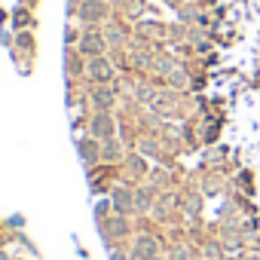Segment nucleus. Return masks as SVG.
I'll return each mask as SVG.
<instances>
[{
    "label": "nucleus",
    "mask_w": 260,
    "mask_h": 260,
    "mask_svg": "<svg viewBox=\"0 0 260 260\" xmlns=\"http://www.w3.org/2000/svg\"><path fill=\"white\" fill-rule=\"evenodd\" d=\"M74 16L86 28H98L101 22L110 19V4H107V0H80V4L74 7Z\"/></svg>",
    "instance_id": "nucleus-1"
},
{
    "label": "nucleus",
    "mask_w": 260,
    "mask_h": 260,
    "mask_svg": "<svg viewBox=\"0 0 260 260\" xmlns=\"http://www.w3.org/2000/svg\"><path fill=\"white\" fill-rule=\"evenodd\" d=\"M116 116L113 110H95L89 116V135L98 138V141H107V138H116Z\"/></svg>",
    "instance_id": "nucleus-2"
},
{
    "label": "nucleus",
    "mask_w": 260,
    "mask_h": 260,
    "mask_svg": "<svg viewBox=\"0 0 260 260\" xmlns=\"http://www.w3.org/2000/svg\"><path fill=\"white\" fill-rule=\"evenodd\" d=\"M86 80H92V86H101V83H113L116 80V68L107 55H98V58H86Z\"/></svg>",
    "instance_id": "nucleus-3"
},
{
    "label": "nucleus",
    "mask_w": 260,
    "mask_h": 260,
    "mask_svg": "<svg viewBox=\"0 0 260 260\" xmlns=\"http://www.w3.org/2000/svg\"><path fill=\"white\" fill-rule=\"evenodd\" d=\"M77 52H80L83 58H98V55H104V52H107L104 31H98V28H86L83 37H80V43H77Z\"/></svg>",
    "instance_id": "nucleus-4"
},
{
    "label": "nucleus",
    "mask_w": 260,
    "mask_h": 260,
    "mask_svg": "<svg viewBox=\"0 0 260 260\" xmlns=\"http://www.w3.org/2000/svg\"><path fill=\"white\" fill-rule=\"evenodd\" d=\"M162 254V242L153 233H138L132 239V260H153Z\"/></svg>",
    "instance_id": "nucleus-5"
},
{
    "label": "nucleus",
    "mask_w": 260,
    "mask_h": 260,
    "mask_svg": "<svg viewBox=\"0 0 260 260\" xmlns=\"http://www.w3.org/2000/svg\"><path fill=\"white\" fill-rule=\"evenodd\" d=\"M110 205L113 214H135V187H125V184H113L110 187Z\"/></svg>",
    "instance_id": "nucleus-6"
},
{
    "label": "nucleus",
    "mask_w": 260,
    "mask_h": 260,
    "mask_svg": "<svg viewBox=\"0 0 260 260\" xmlns=\"http://www.w3.org/2000/svg\"><path fill=\"white\" fill-rule=\"evenodd\" d=\"M86 98L92 101L95 110H113V107H116V86H113V83L92 86V89L86 92Z\"/></svg>",
    "instance_id": "nucleus-7"
},
{
    "label": "nucleus",
    "mask_w": 260,
    "mask_h": 260,
    "mask_svg": "<svg viewBox=\"0 0 260 260\" xmlns=\"http://www.w3.org/2000/svg\"><path fill=\"white\" fill-rule=\"evenodd\" d=\"M77 150H80V159L86 169H95L101 166V141L92 138V135H80L77 138Z\"/></svg>",
    "instance_id": "nucleus-8"
},
{
    "label": "nucleus",
    "mask_w": 260,
    "mask_h": 260,
    "mask_svg": "<svg viewBox=\"0 0 260 260\" xmlns=\"http://www.w3.org/2000/svg\"><path fill=\"white\" fill-rule=\"evenodd\" d=\"M125 159V147L119 138H107L101 141V166H113V162H122Z\"/></svg>",
    "instance_id": "nucleus-9"
},
{
    "label": "nucleus",
    "mask_w": 260,
    "mask_h": 260,
    "mask_svg": "<svg viewBox=\"0 0 260 260\" xmlns=\"http://www.w3.org/2000/svg\"><path fill=\"white\" fill-rule=\"evenodd\" d=\"M156 190L150 187V184H141V187H135V214H147L156 202Z\"/></svg>",
    "instance_id": "nucleus-10"
},
{
    "label": "nucleus",
    "mask_w": 260,
    "mask_h": 260,
    "mask_svg": "<svg viewBox=\"0 0 260 260\" xmlns=\"http://www.w3.org/2000/svg\"><path fill=\"white\" fill-rule=\"evenodd\" d=\"M122 166L132 172L135 178H141V175H147V162L138 156V153H125V159H122Z\"/></svg>",
    "instance_id": "nucleus-11"
},
{
    "label": "nucleus",
    "mask_w": 260,
    "mask_h": 260,
    "mask_svg": "<svg viewBox=\"0 0 260 260\" xmlns=\"http://www.w3.org/2000/svg\"><path fill=\"white\" fill-rule=\"evenodd\" d=\"M104 40H107V46H119V43H125V34L119 31V28H104Z\"/></svg>",
    "instance_id": "nucleus-12"
},
{
    "label": "nucleus",
    "mask_w": 260,
    "mask_h": 260,
    "mask_svg": "<svg viewBox=\"0 0 260 260\" xmlns=\"http://www.w3.org/2000/svg\"><path fill=\"white\" fill-rule=\"evenodd\" d=\"M169 260H193V251H190L187 245H175V248L169 251Z\"/></svg>",
    "instance_id": "nucleus-13"
},
{
    "label": "nucleus",
    "mask_w": 260,
    "mask_h": 260,
    "mask_svg": "<svg viewBox=\"0 0 260 260\" xmlns=\"http://www.w3.org/2000/svg\"><path fill=\"white\" fill-rule=\"evenodd\" d=\"M13 22H16V25H31V22H34V19H31V7L16 10V13H13Z\"/></svg>",
    "instance_id": "nucleus-14"
},
{
    "label": "nucleus",
    "mask_w": 260,
    "mask_h": 260,
    "mask_svg": "<svg viewBox=\"0 0 260 260\" xmlns=\"http://www.w3.org/2000/svg\"><path fill=\"white\" fill-rule=\"evenodd\" d=\"M169 83H172V86H178V89H184V86H187L184 71H172V74H169Z\"/></svg>",
    "instance_id": "nucleus-15"
},
{
    "label": "nucleus",
    "mask_w": 260,
    "mask_h": 260,
    "mask_svg": "<svg viewBox=\"0 0 260 260\" xmlns=\"http://www.w3.org/2000/svg\"><path fill=\"white\" fill-rule=\"evenodd\" d=\"M0 260H13V257H10V254H7L4 248H0Z\"/></svg>",
    "instance_id": "nucleus-16"
},
{
    "label": "nucleus",
    "mask_w": 260,
    "mask_h": 260,
    "mask_svg": "<svg viewBox=\"0 0 260 260\" xmlns=\"http://www.w3.org/2000/svg\"><path fill=\"white\" fill-rule=\"evenodd\" d=\"M37 4V0H22V7H34Z\"/></svg>",
    "instance_id": "nucleus-17"
},
{
    "label": "nucleus",
    "mask_w": 260,
    "mask_h": 260,
    "mask_svg": "<svg viewBox=\"0 0 260 260\" xmlns=\"http://www.w3.org/2000/svg\"><path fill=\"white\" fill-rule=\"evenodd\" d=\"M153 260H169V257H162V254H159V257H153Z\"/></svg>",
    "instance_id": "nucleus-18"
}]
</instances>
